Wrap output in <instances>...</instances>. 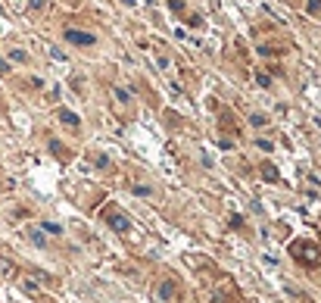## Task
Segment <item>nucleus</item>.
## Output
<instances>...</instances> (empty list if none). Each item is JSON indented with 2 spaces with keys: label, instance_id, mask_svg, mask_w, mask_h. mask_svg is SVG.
I'll return each instance as SVG.
<instances>
[{
  "label": "nucleus",
  "instance_id": "nucleus-1",
  "mask_svg": "<svg viewBox=\"0 0 321 303\" xmlns=\"http://www.w3.org/2000/svg\"><path fill=\"white\" fill-rule=\"evenodd\" d=\"M290 253L299 259V263H306V266H315L318 259H321V250L315 247V244H309V241H297L290 247Z\"/></svg>",
  "mask_w": 321,
  "mask_h": 303
},
{
  "label": "nucleus",
  "instance_id": "nucleus-2",
  "mask_svg": "<svg viewBox=\"0 0 321 303\" xmlns=\"http://www.w3.org/2000/svg\"><path fill=\"white\" fill-rule=\"evenodd\" d=\"M66 41L75 47H94L97 44V38L91 31H81V28H66Z\"/></svg>",
  "mask_w": 321,
  "mask_h": 303
},
{
  "label": "nucleus",
  "instance_id": "nucleus-3",
  "mask_svg": "<svg viewBox=\"0 0 321 303\" xmlns=\"http://www.w3.org/2000/svg\"><path fill=\"white\" fill-rule=\"evenodd\" d=\"M106 225H109V228H115V231H128L131 228V222H128V216H125V213H119V209H109V213H106Z\"/></svg>",
  "mask_w": 321,
  "mask_h": 303
},
{
  "label": "nucleus",
  "instance_id": "nucleus-4",
  "mask_svg": "<svg viewBox=\"0 0 321 303\" xmlns=\"http://www.w3.org/2000/svg\"><path fill=\"white\" fill-rule=\"evenodd\" d=\"M175 297V281H159L156 284V300H172Z\"/></svg>",
  "mask_w": 321,
  "mask_h": 303
},
{
  "label": "nucleus",
  "instance_id": "nucleus-5",
  "mask_svg": "<svg viewBox=\"0 0 321 303\" xmlns=\"http://www.w3.org/2000/svg\"><path fill=\"white\" fill-rule=\"evenodd\" d=\"M60 122L69 125V128H78V116H75L72 109H60Z\"/></svg>",
  "mask_w": 321,
  "mask_h": 303
},
{
  "label": "nucleus",
  "instance_id": "nucleus-6",
  "mask_svg": "<svg viewBox=\"0 0 321 303\" xmlns=\"http://www.w3.org/2000/svg\"><path fill=\"white\" fill-rule=\"evenodd\" d=\"M262 175H265L268 181H277V169H275L272 163H265V166H262Z\"/></svg>",
  "mask_w": 321,
  "mask_h": 303
},
{
  "label": "nucleus",
  "instance_id": "nucleus-7",
  "mask_svg": "<svg viewBox=\"0 0 321 303\" xmlns=\"http://www.w3.org/2000/svg\"><path fill=\"white\" fill-rule=\"evenodd\" d=\"M134 194H138V197H150V194H153V188H147V184H134Z\"/></svg>",
  "mask_w": 321,
  "mask_h": 303
},
{
  "label": "nucleus",
  "instance_id": "nucleus-8",
  "mask_svg": "<svg viewBox=\"0 0 321 303\" xmlns=\"http://www.w3.org/2000/svg\"><path fill=\"white\" fill-rule=\"evenodd\" d=\"M22 288L28 291V294H38V281H35V278H25V281H22Z\"/></svg>",
  "mask_w": 321,
  "mask_h": 303
},
{
  "label": "nucleus",
  "instance_id": "nucleus-9",
  "mask_svg": "<svg viewBox=\"0 0 321 303\" xmlns=\"http://www.w3.org/2000/svg\"><path fill=\"white\" fill-rule=\"evenodd\" d=\"M31 241H35L38 247H44V244H47V241H44V234H41V231H31Z\"/></svg>",
  "mask_w": 321,
  "mask_h": 303
},
{
  "label": "nucleus",
  "instance_id": "nucleus-10",
  "mask_svg": "<svg viewBox=\"0 0 321 303\" xmlns=\"http://www.w3.org/2000/svg\"><path fill=\"white\" fill-rule=\"evenodd\" d=\"M10 60H16V63H25V50H13V53H10Z\"/></svg>",
  "mask_w": 321,
  "mask_h": 303
},
{
  "label": "nucleus",
  "instance_id": "nucleus-11",
  "mask_svg": "<svg viewBox=\"0 0 321 303\" xmlns=\"http://www.w3.org/2000/svg\"><path fill=\"white\" fill-rule=\"evenodd\" d=\"M256 147H259V150H265V153H268V150H272V141H265V138H259V141H256Z\"/></svg>",
  "mask_w": 321,
  "mask_h": 303
},
{
  "label": "nucleus",
  "instance_id": "nucleus-12",
  "mask_svg": "<svg viewBox=\"0 0 321 303\" xmlns=\"http://www.w3.org/2000/svg\"><path fill=\"white\" fill-rule=\"evenodd\" d=\"M115 97L122 100V103H128V91H122V88H115Z\"/></svg>",
  "mask_w": 321,
  "mask_h": 303
},
{
  "label": "nucleus",
  "instance_id": "nucleus-13",
  "mask_svg": "<svg viewBox=\"0 0 321 303\" xmlns=\"http://www.w3.org/2000/svg\"><path fill=\"white\" fill-rule=\"evenodd\" d=\"M250 122H252V125H265V116L256 113V116H250Z\"/></svg>",
  "mask_w": 321,
  "mask_h": 303
},
{
  "label": "nucleus",
  "instance_id": "nucleus-14",
  "mask_svg": "<svg viewBox=\"0 0 321 303\" xmlns=\"http://www.w3.org/2000/svg\"><path fill=\"white\" fill-rule=\"evenodd\" d=\"M6 72H10V63H6V60H0V75H6Z\"/></svg>",
  "mask_w": 321,
  "mask_h": 303
}]
</instances>
